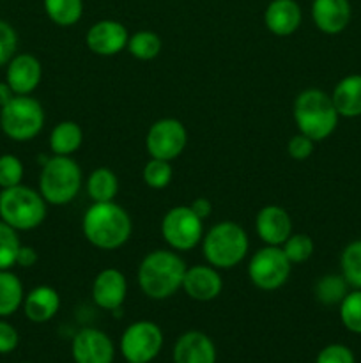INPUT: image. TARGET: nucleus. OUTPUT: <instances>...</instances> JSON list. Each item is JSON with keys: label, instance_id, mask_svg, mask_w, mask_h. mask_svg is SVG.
Returning <instances> with one entry per match:
<instances>
[{"label": "nucleus", "instance_id": "14", "mask_svg": "<svg viewBox=\"0 0 361 363\" xmlns=\"http://www.w3.org/2000/svg\"><path fill=\"white\" fill-rule=\"evenodd\" d=\"M127 294V280L117 268H106L92 282V300L103 311L113 312L122 307Z\"/></svg>", "mask_w": 361, "mask_h": 363}, {"label": "nucleus", "instance_id": "23", "mask_svg": "<svg viewBox=\"0 0 361 363\" xmlns=\"http://www.w3.org/2000/svg\"><path fill=\"white\" fill-rule=\"evenodd\" d=\"M84 131L74 121H62L50 133V149L57 156H71L81 147Z\"/></svg>", "mask_w": 361, "mask_h": 363}, {"label": "nucleus", "instance_id": "10", "mask_svg": "<svg viewBox=\"0 0 361 363\" xmlns=\"http://www.w3.org/2000/svg\"><path fill=\"white\" fill-rule=\"evenodd\" d=\"M163 332L156 323L137 321L124 330L120 353L127 363H151L161 353Z\"/></svg>", "mask_w": 361, "mask_h": 363}, {"label": "nucleus", "instance_id": "16", "mask_svg": "<svg viewBox=\"0 0 361 363\" xmlns=\"http://www.w3.org/2000/svg\"><path fill=\"white\" fill-rule=\"evenodd\" d=\"M42 67L32 53H18L7 62L6 82L16 96H28L41 84Z\"/></svg>", "mask_w": 361, "mask_h": 363}, {"label": "nucleus", "instance_id": "32", "mask_svg": "<svg viewBox=\"0 0 361 363\" xmlns=\"http://www.w3.org/2000/svg\"><path fill=\"white\" fill-rule=\"evenodd\" d=\"M172 176V165L166 160L151 158L144 167V181L152 190H163V188L168 186Z\"/></svg>", "mask_w": 361, "mask_h": 363}, {"label": "nucleus", "instance_id": "26", "mask_svg": "<svg viewBox=\"0 0 361 363\" xmlns=\"http://www.w3.org/2000/svg\"><path fill=\"white\" fill-rule=\"evenodd\" d=\"M50 20L59 27H73L81 20L84 0H42Z\"/></svg>", "mask_w": 361, "mask_h": 363}, {"label": "nucleus", "instance_id": "29", "mask_svg": "<svg viewBox=\"0 0 361 363\" xmlns=\"http://www.w3.org/2000/svg\"><path fill=\"white\" fill-rule=\"evenodd\" d=\"M343 279L353 289H361V240L350 241L340 257Z\"/></svg>", "mask_w": 361, "mask_h": 363}, {"label": "nucleus", "instance_id": "11", "mask_svg": "<svg viewBox=\"0 0 361 363\" xmlns=\"http://www.w3.org/2000/svg\"><path fill=\"white\" fill-rule=\"evenodd\" d=\"M188 144V131L179 119L163 117L149 128L145 135V149L151 158L172 162L183 155Z\"/></svg>", "mask_w": 361, "mask_h": 363}, {"label": "nucleus", "instance_id": "2", "mask_svg": "<svg viewBox=\"0 0 361 363\" xmlns=\"http://www.w3.org/2000/svg\"><path fill=\"white\" fill-rule=\"evenodd\" d=\"M186 262L176 250H154L138 266V286L151 300H166L183 289Z\"/></svg>", "mask_w": 361, "mask_h": 363}, {"label": "nucleus", "instance_id": "31", "mask_svg": "<svg viewBox=\"0 0 361 363\" xmlns=\"http://www.w3.org/2000/svg\"><path fill=\"white\" fill-rule=\"evenodd\" d=\"M20 247L18 230L0 220V269H11L16 264Z\"/></svg>", "mask_w": 361, "mask_h": 363}, {"label": "nucleus", "instance_id": "7", "mask_svg": "<svg viewBox=\"0 0 361 363\" xmlns=\"http://www.w3.org/2000/svg\"><path fill=\"white\" fill-rule=\"evenodd\" d=\"M45 126V110L30 96H14L0 108V128L16 142H27L38 137Z\"/></svg>", "mask_w": 361, "mask_h": 363}, {"label": "nucleus", "instance_id": "25", "mask_svg": "<svg viewBox=\"0 0 361 363\" xmlns=\"http://www.w3.org/2000/svg\"><path fill=\"white\" fill-rule=\"evenodd\" d=\"M87 194L92 202H110L119 194V179L106 167L92 170L87 179Z\"/></svg>", "mask_w": 361, "mask_h": 363}, {"label": "nucleus", "instance_id": "9", "mask_svg": "<svg viewBox=\"0 0 361 363\" xmlns=\"http://www.w3.org/2000/svg\"><path fill=\"white\" fill-rule=\"evenodd\" d=\"M292 272V262L287 259L282 247H269L255 252L248 264V277L260 291H276L285 286Z\"/></svg>", "mask_w": 361, "mask_h": 363}, {"label": "nucleus", "instance_id": "37", "mask_svg": "<svg viewBox=\"0 0 361 363\" xmlns=\"http://www.w3.org/2000/svg\"><path fill=\"white\" fill-rule=\"evenodd\" d=\"M314 144L315 142L311 140V138H308L306 135L297 133L294 135V137L289 140V144H287V152H289V156L292 160H299V162H303V160L310 158L311 156V152H314Z\"/></svg>", "mask_w": 361, "mask_h": 363}, {"label": "nucleus", "instance_id": "1", "mask_svg": "<svg viewBox=\"0 0 361 363\" xmlns=\"http://www.w3.org/2000/svg\"><path fill=\"white\" fill-rule=\"evenodd\" d=\"M81 230L92 247L117 250L131 238L133 223L126 209L117 202H92L81 220Z\"/></svg>", "mask_w": 361, "mask_h": 363}, {"label": "nucleus", "instance_id": "22", "mask_svg": "<svg viewBox=\"0 0 361 363\" xmlns=\"http://www.w3.org/2000/svg\"><path fill=\"white\" fill-rule=\"evenodd\" d=\"M333 105L340 117L361 116V74H349L342 78L333 89Z\"/></svg>", "mask_w": 361, "mask_h": 363}, {"label": "nucleus", "instance_id": "36", "mask_svg": "<svg viewBox=\"0 0 361 363\" xmlns=\"http://www.w3.org/2000/svg\"><path fill=\"white\" fill-rule=\"evenodd\" d=\"M315 363H356L354 353L343 344H329L319 351Z\"/></svg>", "mask_w": 361, "mask_h": 363}, {"label": "nucleus", "instance_id": "28", "mask_svg": "<svg viewBox=\"0 0 361 363\" xmlns=\"http://www.w3.org/2000/svg\"><path fill=\"white\" fill-rule=\"evenodd\" d=\"M127 52L138 60H152L159 55L163 48L161 38L152 30H140L130 35Z\"/></svg>", "mask_w": 361, "mask_h": 363}, {"label": "nucleus", "instance_id": "8", "mask_svg": "<svg viewBox=\"0 0 361 363\" xmlns=\"http://www.w3.org/2000/svg\"><path fill=\"white\" fill-rule=\"evenodd\" d=\"M161 236L172 250L190 252L202 243L204 220L198 218L190 206H176L163 216Z\"/></svg>", "mask_w": 361, "mask_h": 363}, {"label": "nucleus", "instance_id": "34", "mask_svg": "<svg viewBox=\"0 0 361 363\" xmlns=\"http://www.w3.org/2000/svg\"><path fill=\"white\" fill-rule=\"evenodd\" d=\"M23 179V163L13 155L0 156V188H13L21 184Z\"/></svg>", "mask_w": 361, "mask_h": 363}, {"label": "nucleus", "instance_id": "20", "mask_svg": "<svg viewBox=\"0 0 361 363\" xmlns=\"http://www.w3.org/2000/svg\"><path fill=\"white\" fill-rule=\"evenodd\" d=\"M303 13L296 0H271L264 11V23L271 34L287 38L299 28Z\"/></svg>", "mask_w": 361, "mask_h": 363}, {"label": "nucleus", "instance_id": "41", "mask_svg": "<svg viewBox=\"0 0 361 363\" xmlns=\"http://www.w3.org/2000/svg\"><path fill=\"white\" fill-rule=\"evenodd\" d=\"M14 96L16 94H14L13 89L9 87V84H7V82H0V108H2V106H6L7 103L14 98Z\"/></svg>", "mask_w": 361, "mask_h": 363}, {"label": "nucleus", "instance_id": "15", "mask_svg": "<svg viewBox=\"0 0 361 363\" xmlns=\"http://www.w3.org/2000/svg\"><path fill=\"white\" fill-rule=\"evenodd\" d=\"M257 236L269 247H282L292 234V218L282 206H264L255 218Z\"/></svg>", "mask_w": 361, "mask_h": 363}, {"label": "nucleus", "instance_id": "24", "mask_svg": "<svg viewBox=\"0 0 361 363\" xmlns=\"http://www.w3.org/2000/svg\"><path fill=\"white\" fill-rule=\"evenodd\" d=\"M21 280L9 269H0V318H9L23 305Z\"/></svg>", "mask_w": 361, "mask_h": 363}, {"label": "nucleus", "instance_id": "40", "mask_svg": "<svg viewBox=\"0 0 361 363\" xmlns=\"http://www.w3.org/2000/svg\"><path fill=\"white\" fill-rule=\"evenodd\" d=\"M190 208L193 209L195 215H197L198 218H202V220L209 218V216H211V213H212L211 201H209V199H205V197L195 199V201L190 204Z\"/></svg>", "mask_w": 361, "mask_h": 363}, {"label": "nucleus", "instance_id": "35", "mask_svg": "<svg viewBox=\"0 0 361 363\" xmlns=\"http://www.w3.org/2000/svg\"><path fill=\"white\" fill-rule=\"evenodd\" d=\"M18 48L16 30L7 21L0 20V67L6 66L14 55Z\"/></svg>", "mask_w": 361, "mask_h": 363}, {"label": "nucleus", "instance_id": "39", "mask_svg": "<svg viewBox=\"0 0 361 363\" xmlns=\"http://www.w3.org/2000/svg\"><path fill=\"white\" fill-rule=\"evenodd\" d=\"M38 252L34 250L32 247H23L21 245L20 252H18V257H16V264L21 266V268H32V266L38 262Z\"/></svg>", "mask_w": 361, "mask_h": 363}, {"label": "nucleus", "instance_id": "6", "mask_svg": "<svg viewBox=\"0 0 361 363\" xmlns=\"http://www.w3.org/2000/svg\"><path fill=\"white\" fill-rule=\"evenodd\" d=\"M46 218V201L39 191L18 184L0 191V220L16 230H32Z\"/></svg>", "mask_w": 361, "mask_h": 363}, {"label": "nucleus", "instance_id": "12", "mask_svg": "<svg viewBox=\"0 0 361 363\" xmlns=\"http://www.w3.org/2000/svg\"><path fill=\"white\" fill-rule=\"evenodd\" d=\"M71 354L74 363H113L115 347L105 332L96 328H81L73 337Z\"/></svg>", "mask_w": 361, "mask_h": 363}, {"label": "nucleus", "instance_id": "19", "mask_svg": "<svg viewBox=\"0 0 361 363\" xmlns=\"http://www.w3.org/2000/svg\"><path fill=\"white\" fill-rule=\"evenodd\" d=\"M173 363H216V346L211 337L198 330H190L176 340Z\"/></svg>", "mask_w": 361, "mask_h": 363}, {"label": "nucleus", "instance_id": "17", "mask_svg": "<svg viewBox=\"0 0 361 363\" xmlns=\"http://www.w3.org/2000/svg\"><path fill=\"white\" fill-rule=\"evenodd\" d=\"M223 280L218 269L211 264H197L186 268L183 291L195 301H212L222 294Z\"/></svg>", "mask_w": 361, "mask_h": 363}, {"label": "nucleus", "instance_id": "33", "mask_svg": "<svg viewBox=\"0 0 361 363\" xmlns=\"http://www.w3.org/2000/svg\"><path fill=\"white\" fill-rule=\"evenodd\" d=\"M283 252H285L287 259L294 264H301V262L308 261L314 255V241L308 234H290L289 240L282 245Z\"/></svg>", "mask_w": 361, "mask_h": 363}, {"label": "nucleus", "instance_id": "5", "mask_svg": "<svg viewBox=\"0 0 361 363\" xmlns=\"http://www.w3.org/2000/svg\"><path fill=\"white\" fill-rule=\"evenodd\" d=\"M81 188V169L71 156L53 155L42 165L39 194L48 204L64 206L74 201Z\"/></svg>", "mask_w": 361, "mask_h": 363}, {"label": "nucleus", "instance_id": "4", "mask_svg": "<svg viewBox=\"0 0 361 363\" xmlns=\"http://www.w3.org/2000/svg\"><path fill=\"white\" fill-rule=\"evenodd\" d=\"M250 240L239 223L219 222L214 223L202 238V252L207 264L216 269H232L248 254Z\"/></svg>", "mask_w": 361, "mask_h": 363}, {"label": "nucleus", "instance_id": "30", "mask_svg": "<svg viewBox=\"0 0 361 363\" xmlns=\"http://www.w3.org/2000/svg\"><path fill=\"white\" fill-rule=\"evenodd\" d=\"M340 307V321L350 333L361 335V289L347 293Z\"/></svg>", "mask_w": 361, "mask_h": 363}, {"label": "nucleus", "instance_id": "3", "mask_svg": "<svg viewBox=\"0 0 361 363\" xmlns=\"http://www.w3.org/2000/svg\"><path fill=\"white\" fill-rule=\"evenodd\" d=\"M294 121L299 133L306 135L314 142L331 137L338 126V112L328 92L321 89H304L294 101Z\"/></svg>", "mask_w": 361, "mask_h": 363}, {"label": "nucleus", "instance_id": "38", "mask_svg": "<svg viewBox=\"0 0 361 363\" xmlns=\"http://www.w3.org/2000/svg\"><path fill=\"white\" fill-rule=\"evenodd\" d=\"M18 342H20V335H18L16 328L0 319V354L13 353L18 347Z\"/></svg>", "mask_w": 361, "mask_h": 363}, {"label": "nucleus", "instance_id": "21", "mask_svg": "<svg viewBox=\"0 0 361 363\" xmlns=\"http://www.w3.org/2000/svg\"><path fill=\"white\" fill-rule=\"evenodd\" d=\"M60 308V296L53 287L39 286L34 287L23 300V311L28 321L42 323L52 321Z\"/></svg>", "mask_w": 361, "mask_h": 363}, {"label": "nucleus", "instance_id": "18", "mask_svg": "<svg viewBox=\"0 0 361 363\" xmlns=\"http://www.w3.org/2000/svg\"><path fill=\"white\" fill-rule=\"evenodd\" d=\"M353 9L349 0H314L311 20L315 27L328 35L340 34L349 25Z\"/></svg>", "mask_w": 361, "mask_h": 363}, {"label": "nucleus", "instance_id": "27", "mask_svg": "<svg viewBox=\"0 0 361 363\" xmlns=\"http://www.w3.org/2000/svg\"><path fill=\"white\" fill-rule=\"evenodd\" d=\"M349 287L343 275H324L315 284V298L326 307L340 305L349 293Z\"/></svg>", "mask_w": 361, "mask_h": 363}, {"label": "nucleus", "instance_id": "13", "mask_svg": "<svg viewBox=\"0 0 361 363\" xmlns=\"http://www.w3.org/2000/svg\"><path fill=\"white\" fill-rule=\"evenodd\" d=\"M130 41L127 28L117 20H99L85 35L88 50L99 57H112L122 52Z\"/></svg>", "mask_w": 361, "mask_h": 363}]
</instances>
